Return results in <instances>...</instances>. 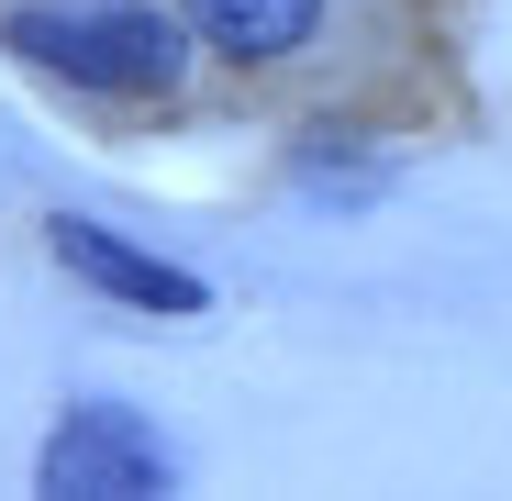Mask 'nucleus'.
Masks as SVG:
<instances>
[{"label":"nucleus","mask_w":512,"mask_h":501,"mask_svg":"<svg viewBox=\"0 0 512 501\" xmlns=\"http://www.w3.org/2000/svg\"><path fill=\"white\" fill-rule=\"evenodd\" d=\"M12 56H34L45 78L101 90V101H167L190 78V23L134 12V0H112V12H12Z\"/></svg>","instance_id":"nucleus-1"},{"label":"nucleus","mask_w":512,"mask_h":501,"mask_svg":"<svg viewBox=\"0 0 512 501\" xmlns=\"http://www.w3.org/2000/svg\"><path fill=\"white\" fill-rule=\"evenodd\" d=\"M34 479H45L56 501H156L167 479H179V457L156 446L145 412H123V401H78L67 424L45 435Z\"/></svg>","instance_id":"nucleus-2"},{"label":"nucleus","mask_w":512,"mask_h":501,"mask_svg":"<svg viewBox=\"0 0 512 501\" xmlns=\"http://www.w3.org/2000/svg\"><path fill=\"white\" fill-rule=\"evenodd\" d=\"M45 245H56L67 279H90V290H112V301H134V312H167V323L201 312V279H190V268H167V257H145V245H123V234L90 223V212H56Z\"/></svg>","instance_id":"nucleus-3"},{"label":"nucleus","mask_w":512,"mask_h":501,"mask_svg":"<svg viewBox=\"0 0 512 501\" xmlns=\"http://www.w3.org/2000/svg\"><path fill=\"white\" fill-rule=\"evenodd\" d=\"M312 23H323V0H190V34H201L212 56H234V67H279V56H301Z\"/></svg>","instance_id":"nucleus-4"}]
</instances>
